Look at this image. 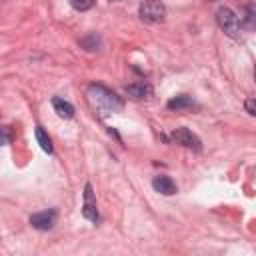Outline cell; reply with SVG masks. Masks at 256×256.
Masks as SVG:
<instances>
[{
    "instance_id": "6da1fadb",
    "label": "cell",
    "mask_w": 256,
    "mask_h": 256,
    "mask_svg": "<svg viewBox=\"0 0 256 256\" xmlns=\"http://www.w3.org/2000/svg\"><path fill=\"white\" fill-rule=\"evenodd\" d=\"M86 98H88L90 108L100 118H106V116L116 114V112H122V108H124V100L116 92H112L110 88H106L102 84H90L86 88Z\"/></svg>"
},
{
    "instance_id": "7a4b0ae2",
    "label": "cell",
    "mask_w": 256,
    "mask_h": 256,
    "mask_svg": "<svg viewBox=\"0 0 256 256\" xmlns=\"http://www.w3.org/2000/svg\"><path fill=\"white\" fill-rule=\"evenodd\" d=\"M216 22L218 26L222 28V32L230 38H240V30H242V24H240V18L236 16L234 10H230L228 6H220L216 10Z\"/></svg>"
},
{
    "instance_id": "3957f363",
    "label": "cell",
    "mask_w": 256,
    "mask_h": 256,
    "mask_svg": "<svg viewBox=\"0 0 256 256\" xmlns=\"http://www.w3.org/2000/svg\"><path fill=\"white\" fill-rule=\"evenodd\" d=\"M138 16L148 24L162 22L166 18V6L160 0H144L138 8Z\"/></svg>"
},
{
    "instance_id": "277c9868",
    "label": "cell",
    "mask_w": 256,
    "mask_h": 256,
    "mask_svg": "<svg viewBox=\"0 0 256 256\" xmlns=\"http://www.w3.org/2000/svg\"><path fill=\"white\" fill-rule=\"evenodd\" d=\"M170 142H174V144H180V146H184V148H190V150H202V142H200V138L194 134V132H190L188 128H176V130H172V134H170Z\"/></svg>"
},
{
    "instance_id": "5b68a950",
    "label": "cell",
    "mask_w": 256,
    "mask_h": 256,
    "mask_svg": "<svg viewBox=\"0 0 256 256\" xmlns=\"http://www.w3.org/2000/svg\"><path fill=\"white\" fill-rule=\"evenodd\" d=\"M56 220H58V212L52 210V208H50V210L36 212V214L30 216V224H32V228H36V230H50V228H54Z\"/></svg>"
},
{
    "instance_id": "8992f818",
    "label": "cell",
    "mask_w": 256,
    "mask_h": 256,
    "mask_svg": "<svg viewBox=\"0 0 256 256\" xmlns=\"http://www.w3.org/2000/svg\"><path fill=\"white\" fill-rule=\"evenodd\" d=\"M82 216L90 222H98V208H96V198H94V190L90 184L84 186V204H82Z\"/></svg>"
},
{
    "instance_id": "52a82bcc",
    "label": "cell",
    "mask_w": 256,
    "mask_h": 256,
    "mask_svg": "<svg viewBox=\"0 0 256 256\" xmlns=\"http://www.w3.org/2000/svg\"><path fill=\"white\" fill-rule=\"evenodd\" d=\"M152 188H154L158 194H162V196H172V194L178 192L176 182H174L170 176H166V174L154 176V180H152Z\"/></svg>"
},
{
    "instance_id": "ba28073f",
    "label": "cell",
    "mask_w": 256,
    "mask_h": 256,
    "mask_svg": "<svg viewBox=\"0 0 256 256\" xmlns=\"http://www.w3.org/2000/svg\"><path fill=\"white\" fill-rule=\"evenodd\" d=\"M126 94H128L130 98H134V100H148V98L152 96V86H150L148 82L140 80V82L128 84V86H126Z\"/></svg>"
},
{
    "instance_id": "9c48e42d",
    "label": "cell",
    "mask_w": 256,
    "mask_h": 256,
    "mask_svg": "<svg viewBox=\"0 0 256 256\" xmlns=\"http://www.w3.org/2000/svg\"><path fill=\"white\" fill-rule=\"evenodd\" d=\"M52 106H54V112L60 116V118H72L74 116V106L68 102V100H64V98H60V96H54L52 98Z\"/></svg>"
},
{
    "instance_id": "30bf717a",
    "label": "cell",
    "mask_w": 256,
    "mask_h": 256,
    "mask_svg": "<svg viewBox=\"0 0 256 256\" xmlns=\"http://www.w3.org/2000/svg\"><path fill=\"white\" fill-rule=\"evenodd\" d=\"M192 106H194V100H192L190 96H186V94L174 96V98L168 100V104H166L168 110H176V112H180V110H188V108H192Z\"/></svg>"
},
{
    "instance_id": "8fae6325",
    "label": "cell",
    "mask_w": 256,
    "mask_h": 256,
    "mask_svg": "<svg viewBox=\"0 0 256 256\" xmlns=\"http://www.w3.org/2000/svg\"><path fill=\"white\" fill-rule=\"evenodd\" d=\"M34 134H36V140H38V144H40V148L44 150V152H48V154H52V140H50V136L46 134V130L42 128V126H36L34 128Z\"/></svg>"
},
{
    "instance_id": "7c38bea8",
    "label": "cell",
    "mask_w": 256,
    "mask_h": 256,
    "mask_svg": "<svg viewBox=\"0 0 256 256\" xmlns=\"http://www.w3.org/2000/svg\"><path fill=\"white\" fill-rule=\"evenodd\" d=\"M80 46H82L84 50H88V52H94V50L100 48V36H96V34H86L84 38H80Z\"/></svg>"
},
{
    "instance_id": "4fadbf2b",
    "label": "cell",
    "mask_w": 256,
    "mask_h": 256,
    "mask_svg": "<svg viewBox=\"0 0 256 256\" xmlns=\"http://www.w3.org/2000/svg\"><path fill=\"white\" fill-rule=\"evenodd\" d=\"M246 24V28H252L254 26V6L252 4H246L244 6V16H240V24Z\"/></svg>"
},
{
    "instance_id": "5bb4252c",
    "label": "cell",
    "mask_w": 256,
    "mask_h": 256,
    "mask_svg": "<svg viewBox=\"0 0 256 256\" xmlns=\"http://www.w3.org/2000/svg\"><path fill=\"white\" fill-rule=\"evenodd\" d=\"M70 4H72L74 10H78V12H86V10H90V8L96 4V0H70Z\"/></svg>"
},
{
    "instance_id": "9a60e30c",
    "label": "cell",
    "mask_w": 256,
    "mask_h": 256,
    "mask_svg": "<svg viewBox=\"0 0 256 256\" xmlns=\"http://www.w3.org/2000/svg\"><path fill=\"white\" fill-rule=\"evenodd\" d=\"M12 140V132L8 126H0V146H6Z\"/></svg>"
},
{
    "instance_id": "2e32d148",
    "label": "cell",
    "mask_w": 256,
    "mask_h": 256,
    "mask_svg": "<svg viewBox=\"0 0 256 256\" xmlns=\"http://www.w3.org/2000/svg\"><path fill=\"white\" fill-rule=\"evenodd\" d=\"M246 112H248L250 116H254V114H256V106H254V98H248V100H246Z\"/></svg>"
}]
</instances>
